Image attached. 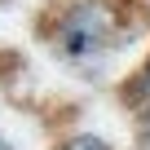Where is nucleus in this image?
<instances>
[{"label":"nucleus","mask_w":150,"mask_h":150,"mask_svg":"<svg viewBox=\"0 0 150 150\" xmlns=\"http://www.w3.org/2000/svg\"><path fill=\"white\" fill-rule=\"evenodd\" d=\"M44 31L62 57L93 62L119 40V9L115 0H62Z\"/></svg>","instance_id":"f257e3e1"},{"label":"nucleus","mask_w":150,"mask_h":150,"mask_svg":"<svg viewBox=\"0 0 150 150\" xmlns=\"http://www.w3.org/2000/svg\"><path fill=\"white\" fill-rule=\"evenodd\" d=\"M57 150H110L102 137H93V132H80V137H66Z\"/></svg>","instance_id":"7ed1b4c3"},{"label":"nucleus","mask_w":150,"mask_h":150,"mask_svg":"<svg viewBox=\"0 0 150 150\" xmlns=\"http://www.w3.org/2000/svg\"><path fill=\"white\" fill-rule=\"evenodd\" d=\"M0 150H9V146H0Z\"/></svg>","instance_id":"39448f33"},{"label":"nucleus","mask_w":150,"mask_h":150,"mask_svg":"<svg viewBox=\"0 0 150 150\" xmlns=\"http://www.w3.org/2000/svg\"><path fill=\"white\" fill-rule=\"evenodd\" d=\"M141 150H150V110L141 115Z\"/></svg>","instance_id":"20e7f679"},{"label":"nucleus","mask_w":150,"mask_h":150,"mask_svg":"<svg viewBox=\"0 0 150 150\" xmlns=\"http://www.w3.org/2000/svg\"><path fill=\"white\" fill-rule=\"evenodd\" d=\"M124 102H128L132 110H141V115L150 110V57L141 62V71H137L132 80L124 84Z\"/></svg>","instance_id":"f03ea898"}]
</instances>
